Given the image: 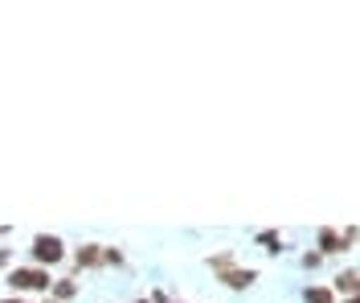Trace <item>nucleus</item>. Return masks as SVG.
<instances>
[{
  "label": "nucleus",
  "mask_w": 360,
  "mask_h": 303,
  "mask_svg": "<svg viewBox=\"0 0 360 303\" xmlns=\"http://www.w3.org/2000/svg\"><path fill=\"white\" fill-rule=\"evenodd\" d=\"M8 287H13L21 299H25V295H37V291L49 295L53 279H49V271H45V266H13V271H8Z\"/></svg>",
  "instance_id": "obj_1"
},
{
  "label": "nucleus",
  "mask_w": 360,
  "mask_h": 303,
  "mask_svg": "<svg viewBox=\"0 0 360 303\" xmlns=\"http://www.w3.org/2000/svg\"><path fill=\"white\" fill-rule=\"evenodd\" d=\"M29 254H33V266H58L62 258H66V242L58 238V233H37L33 242H29Z\"/></svg>",
  "instance_id": "obj_2"
},
{
  "label": "nucleus",
  "mask_w": 360,
  "mask_h": 303,
  "mask_svg": "<svg viewBox=\"0 0 360 303\" xmlns=\"http://www.w3.org/2000/svg\"><path fill=\"white\" fill-rule=\"evenodd\" d=\"M217 279H221L225 287H229V291H246L250 283L258 279V271H254V266H238V262H233V266L217 271Z\"/></svg>",
  "instance_id": "obj_3"
},
{
  "label": "nucleus",
  "mask_w": 360,
  "mask_h": 303,
  "mask_svg": "<svg viewBox=\"0 0 360 303\" xmlns=\"http://www.w3.org/2000/svg\"><path fill=\"white\" fill-rule=\"evenodd\" d=\"M74 266H78V271H94V266H103V246H94V242L78 246V250H74Z\"/></svg>",
  "instance_id": "obj_4"
},
{
  "label": "nucleus",
  "mask_w": 360,
  "mask_h": 303,
  "mask_svg": "<svg viewBox=\"0 0 360 303\" xmlns=\"http://www.w3.org/2000/svg\"><path fill=\"white\" fill-rule=\"evenodd\" d=\"M340 250H348L344 233L332 230V226H323V230H319V254H340Z\"/></svg>",
  "instance_id": "obj_5"
},
{
  "label": "nucleus",
  "mask_w": 360,
  "mask_h": 303,
  "mask_svg": "<svg viewBox=\"0 0 360 303\" xmlns=\"http://www.w3.org/2000/svg\"><path fill=\"white\" fill-rule=\"evenodd\" d=\"M336 291H340V295H348V299H356V295H360V275H356V271L336 275Z\"/></svg>",
  "instance_id": "obj_6"
},
{
  "label": "nucleus",
  "mask_w": 360,
  "mask_h": 303,
  "mask_svg": "<svg viewBox=\"0 0 360 303\" xmlns=\"http://www.w3.org/2000/svg\"><path fill=\"white\" fill-rule=\"evenodd\" d=\"M78 295V283L74 279H53V287H49V299H58V303H66Z\"/></svg>",
  "instance_id": "obj_7"
},
{
  "label": "nucleus",
  "mask_w": 360,
  "mask_h": 303,
  "mask_svg": "<svg viewBox=\"0 0 360 303\" xmlns=\"http://www.w3.org/2000/svg\"><path fill=\"white\" fill-rule=\"evenodd\" d=\"M258 246H266V254H283V238L274 230H262L258 233Z\"/></svg>",
  "instance_id": "obj_8"
},
{
  "label": "nucleus",
  "mask_w": 360,
  "mask_h": 303,
  "mask_svg": "<svg viewBox=\"0 0 360 303\" xmlns=\"http://www.w3.org/2000/svg\"><path fill=\"white\" fill-rule=\"evenodd\" d=\"M303 299H307V303H336V295H332L328 287H307V291H303Z\"/></svg>",
  "instance_id": "obj_9"
},
{
  "label": "nucleus",
  "mask_w": 360,
  "mask_h": 303,
  "mask_svg": "<svg viewBox=\"0 0 360 303\" xmlns=\"http://www.w3.org/2000/svg\"><path fill=\"white\" fill-rule=\"evenodd\" d=\"M103 266H123V250H115V246H103Z\"/></svg>",
  "instance_id": "obj_10"
},
{
  "label": "nucleus",
  "mask_w": 360,
  "mask_h": 303,
  "mask_svg": "<svg viewBox=\"0 0 360 303\" xmlns=\"http://www.w3.org/2000/svg\"><path fill=\"white\" fill-rule=\"evenodd\" d=\"M209 266H213V275H217V271H225V266H233V254H229V250H225V254H213Z\"/></svg>",
  "instance_id": "obj_11"
},
{
  "label": "nucleus",
  "mask_w": 360,
  "mask_h": 303,
  "mask_svg": "<svg viewBox=\"0 0 360 303\" xmlns=\"http://www.w3.org/2000/svg\"><path fill=\"white\" fill-rule=\"evenodd\" d=\"M319 262H323V254H319V250H307V254H303V266H307V271H315Z\"/></svg>",
  "instance_id": "obj_12"
},
{
  "label": "nucleus",
  "mask_w": 360,
  "mask_h": 303,
  "mask_svg": "<svg viewBox=\"0 0 360 303\" xmlns=\"http://www.w3.org/2000/svg\"><path fill=\"white\" fill-rule=\"evenodd\" d=\"M152 303H176V299H168L164 291H156V295H152Z\"/></svg>",
  "instance_id": "obj_13"
},
{
  "label": "nucleus",
  "mask_w": 360,
  "mask_h": 303,
  "mask_svg": "<svg viewBox=\"0 0 360 303\" xmlns=\"http://www.w3.org/2000/svg\"><path fill=\"white\" fill-rule=\"evenodd\" d=\"M0 303H29V299H21V295H8V299H0Z\"/></svg>",
  "instance_id": "obj_14"
},
{
  "label": "nucleus",
  "mask_w": 360,
  "mask_h": 303,
  "mask_svg": "<svg viewBox=\"0 0 360 303\" xmlns=\"http://www.w3.org/2000/svg\"><path fill=\"white\" fill-rule=\"evenodd\" d=\"M4 262H8V250H0V266H4Z\"/></svg>",
  "instance_id": "obj_15"
},
{
  "label": "nucleus",
  "mask_w": 360,
  "mask_h": 303,
  "mask_svg": "<svg viewBox=\"0 0 360 303\" xmlns=\"http://www.w3.org/2000/svg\"><path fill=\"white\" fill-rule=\"evenodd\" d=\"M4 233H8V230H4V226H0V238H4Z\"/></svg>",
  "instance_id": "obj_16"
},
{
  "label": "nucleus",
  "mask_w": 360,
  "mask_h": 303,
  "mask_svg": "<svg viewBox=\"0 0 360 303\" xmlns=\"http://www.w3.org/2000/svg\"><path fill=\"white\" fill-rule=\"evenodd\" d=\"M348 303H360V295H356V299H348Z\"/></svg>",
  "instance_id": "obj_17"
},
{
  "label": "nucleus",
  "mask_w": 360,
  "mask_h": 303,
  "mask_svg": "<svg viewBox=\"0 0 360 303\" xmlns=\"http://www.w3.org/2000/svg\"><path fill=\"white\" fill-rule=\"evenodd\" d=\"M131 303H148V299H131Z\"/></svg>",
  "instance_id": "obj_18"
},
{
  "label": "nucleus",
  "mask_w": 360,
  "mask_h": 303,
  "mask_svg": "<svg viewBox=\"0 0 360 303\" xmlns=\"http://www.w3.org/2000/svg\"><path fill=\"white\" fill-rule=\"evenodd\" d=\"M45 303H58V299H45Z\"/></svg>",
  "instance_id": "obj_19"
}]
</instances>
